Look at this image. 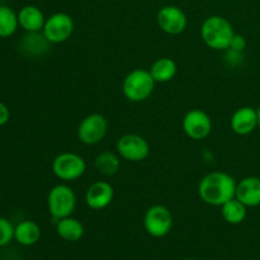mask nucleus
<instances>
[{"mask_svg":"<svg viewBox=\"0 0 260 260\" xmlns=\"http://www.w3.org/2000/svg\"><path fill=\"white\" fill-rule=\"evenodd\" d=\"M236 193V182L231 175L222 172H212L205 175L198 185L201 200L211 206H222L233 200Z\"/></svg>","mask_w":260,"mask_h":260,"instance_id":"1","label":"nucleus"},{"mask_svg":"<svg viewBox=\"0 0 260 260\" xmlns=\"http://www.w3.org/2000/svg\"><path fill=\"white\" fill-rule=\"evenodd\" d=\"M201 36L206 45L212 50H229L235 32L226 18L220 15L208 17L201 27Z\"/></svg>","mask_w":260,"mask_h":260,"instance_id":"2","label":"nucleus"},{"mask_svg":"<svg viewBox=\"0 0 260 260\" xmlns=\"http://www.w3.org/2000/svg\"><path fill=\"white\" fill-rule=\"evenodd\" d=\"M155 88V80L149 70L136 69L127 74L122 83V91L128 101L140 103L149 98Z\"/></svg>","mask_w":260,"mask_h":260,"instance_id":"3","label":"nucleus"},{"mask_svg":"<svg viewBox=\"0 0 260 260\" xmlns=\"http://www.w3.org/2000/svg\"><path fill=\"white\" fill-rule=\"evenodd\" d=\"M48 211L53 220L70 217L76 207V196L66 184H57L50 190L47 197Z\"/></svg>","mask_w":260,"mask_h":260,"instance_id":"4","label":"nucleus"},{"mask_svg":"<svg viewBox=\"0 0 260 260\" xmlns=\"http://www.w3.org/2000/svg\"><path fill=\"white\" fill-rule=\"evenodd\" d=\"M86 162L80 155L74 152H62L53 159L52 172L58 179L71 182L85 173Z\"/></svg>","mask_w":260,"mask_h":260,"instance_id":"5","label":"nucleus"},{"mask_svg":"<svg viewBox=\"0 0 260 260\" xmlns=\"http://www.w3.org/2000/svg\"><path fill=\"white\" fill-rule=\"evenodd\" d=\"M145 230L152 238H164L172 231L173 215L165 206L156 205L146 211L144 217Z\"/></svg>","mask_w":260,"mask_h":260,"instance_id":"6","label":"nucleus"},{"mask_svg":"<svg viewBox=\"0 0 260 260\" xmlns=\"http://www.w3.org/2000/svg\"><path fill=\"white\" fill-rule=\"evenodd\" d=\"M108 131V121L103 114L93 113L86 116L78 127V137L83 144H99Z\"/></svg>","mask_w":260,"mask_h":260,"instance_id":"7","label":"nucleus"},{"mask_svg":"<svg viewBox=\"0 0 260 260\" xmlns=\"http://www.w3.org/2000/svg\"><path fill=\"white\" fill-rule=\"evenodd\" d=\"M74 32L73 18L66 13H55L46 19L42 33L50 43H62Z\"/></svg>","mask_w":260,"mask_h":260,"instance_id":"8","label":"nucleus"},{"mask_svg":"<svg viewBox=\"0 0 260 260\" xmlns=\"http://www.w3.org/2000/svg\"><path fill=\"white\" fill-rule=\"evenodd\" d=\"M117 152L128 161L139 162L146 159L150 154L149 142L139 135H124L117 142Z\"/></svg>","mask_w":260,"mask_h":260,"instance_id":"9","label":"nucleus"},{"mask_svg":"<svg viewBox=\"0 0 260 260\" xmlns=\"http://www.w3.org/2000/svg\"><path fill=\"white\" fill-rule=\"evenodd\" d=\"M156 22L162 32L172 36H177L184 32L188 24L185 13L180 8L174 7V5H167V7L161 8L157 12Z\"/></svg>","mask_w":260,"mask_h":260,"instance_id":"10","label":"nucleus"},{"mask_svg":"<svg viewBox=\"0 0 260 260\" xmlns=\"http://www.w3.org/2000/svg\"><path fill=\"white\" fill-rule=\"evenodd\" d=\"M183 129L192 140H203L212 131V121L206 112L192 109L183 118Z\"/></svg>","mask_w":260,"mask_h":260,"instance_id":"11","label":"nucleus"},{"mask_svg":"<svg viewBox=\"0 0 260 260\" xmlns=\"http://www.w3.org/2000/svg\"><path fill=\"white\" fill-rule=\"evenodd\" d=\"M113 187L108 182L99 180V182L93 183L88 188L85 193V202L91 210H103L111 205V202L113 201Z\"/></svg>","mask_w":260,"mask_h":260,"instance_id":"12","label":"nucleus"},{"mask_svg":"<svg viewBox=\"0 0 260 260\" xmlns=\"http://www.w3.org/2000/svg\"><path fill=\"white\" fill-rule=\"evenodd\" d=\"M258 126V112L253 107H241L231 117V128L236 135L245 136Z\"/></svg>","mask_w":260,"mask_h":260,"instance_id":"13","label":"nucleus"},{"mask_svg":"<svg viewBox=\"0 0 260 260\" xmlns=\"http://www.w3.org/2000/svg\"><path fill=\"white\" fill-rule=\"evenodd\" d=\"M235 198L246 207H256L260 205V178L246 177L236 184Z\"/></svg>","mask_w":260,"mask_h":260,"instance_id":"14","label":"nucleus"},{"mask_svg":"<svg viewBox=\"0 0 260 260\" xmlns=\"http://www.w3.org/2000/svg\"><path fill=\"white\" fill-rule=\"evenodd\" d=\"M18 22L25 32H40L45 25V15L40 8L25 5L18 13Z\"/></svg>","mask_w":260,"mask_h":260,"instance_id":"15","label":"nucleus"},{"mask_svg":"<svg viewBox=\"0 0 260 260\" xmlns=\"http://www.w3.org/2000/svg\"><path fill=\"white\" fill-rule=\"evenodd\" d=\"M41 238V229L35 221L25 220L18 223L14 229V239L23 246L35 245Z\"/></svg>","mask_w":260,"mask_h":260,"instance_id":"16","label":"nucleus"},{"mask_svg":"<svg viewBox=\"0 0 260 260\" xmlns=\"http://www.w3.org/2000/svg\"><path fill=\"white\" fill-rule=\"evenodd\" d=\"M56 231L61 239L74 243L83 238L84 226L80 221L70 216V217L61 218L56 222Z\"/></svg>","mask_w":260,"mask_h":260,"instance_id":"17","label":"nucleus"},{"mask_svg":"<svg viewBox=\"0 0 260 260\" xmlns=\"http://www.w3.org/2000/svg\"><path fill=\"white\" fill-rule=\"evenodd\" d=\"M177 63L173 58L161 57L157 58L150 68V74L154 78L155 83H168L173 80L177 75Z\"/></svg>","mask_w":260,"mask_h":260,"instance_id":"18","label":"nucleus"},{"mask_svg":"<svg viewBox=\"0 0 260 260\" xmlns=\"http://www.w3.org/2000/svg\"><path fill=\"white\" fill-rule=\"evenodd\" d=\"M50 42L43 33L28 32L20 42V48L29 56H41L48 51Z\"/></svg>","mask_w":260,"mask_h":260,"instance_id":"19","label":"nucleus"},{"mask_svg":"<svg viewBox=\"0 0 260 260\" xmlns=\"http://www.w3.org/2000/svg\"><path fill=\"white\" fill-rule=\"evenodd\" d=\"M221 215L226 222L231 225L241 223L246 217V206L241 203L238 198L234 197L233 200L228 201L221 206Z\"/></svg>","mask_w":260,"mask_h":260,"instance_id":"20","label":"nucleus"},{"mask_svg":"<svg viewBox=\"0 0 260 260\" xmlns=\"http://www.w3.org/2000/svg\"><path fill=\"white\" fill-rule=\"evenodd\" d=\"M18 14L7 5H0V38H8L17 30Z\"/></svg>","mask_w":260,"mask_h":260,"instance_id":"21","label":"nucleus"},{"mask_svg":"<svg viewBox=\"0 0 260 260\" xmlns=\"http://www.w3.org/2000/svg\"><path fill=\"white\" fill-rule=\"evenodd\" d=\"M121 161L114 152L103 151L95 157V168L101 174L111 177L119 170Z\"/></svg>","mask_w":260,"mask_h":260,"instance_id":"22","label":"nucleus"},{"mask_svg":"<svg viewBox=\"0 0 260 260\" xmlns=\"http://www.w3.org/2000/svg\"><path fill=\"white\" fill-rule=\"evenodd\" d=\"M15 226L8 218L0 217V248L7 246L14 239Z\"/></svg>","mask_w":260,"mask_h":260,"instance_id":"23","label":"nucleus"},{"mask_svg":"<svg viewBox=\"0 0 260 260\" xmlns=\"http://www.w3.org/2000/svg\"><path fill=\"white\" fill-rule=\"evenodd\" d=\"M246 47V40L241 35H236L234 36L233 41H231V45H230V48L231 50H235V51H239V52H243L244 50H245Z\"/></svg>","mask_w":260,"mask_h":260,"instance_id":"24","label":"nucleus"},{"mask_svg":"<svg viewBox=\"0 0 260 260\" xmlns=\"http://www.w3.org/2000/svg\"><path fill=\"white\" fill-rule=\"evenodd\" d=\"M226 58H228V61L230 65L235 66V65H238V63L241 62V58H243V52H239V51L229 48V52H228V55H226Z\"/></svg>","mask_w":260,"mask_h":260,"instance_id":"25","label":"nucleus"},{"mask_svg":"<svg viewBox=\"0 0 260 260\" xmlns=\"http://www.w3.org/2000/svg\"><path fill=\"white\" fill-rule=\"evenodd\" d=\"M9 118H10L9 108H8L3 102H0V127L7 124L8 122H9Z\"/></svg>","mask_w":260,"mask_h":260,"instance_id":"26","label":"nucleus"},{"mask_svg":"<svg viewBox=\"0 0 260 260\" xmlns=\"http://www.w3.org/2000/svg\"><path fill=\"white\" fill-rule=\"evenodd\" d=\"M256 112H258V126L260 127V107H259V109Z\"/></svg>","mask_w":260,"mask_h":260,"instance_id":"27","label":"nucleus"},{"mask_svg":"<svg viewBox=\"0 0 260 260\" xmlns=\"http://www.w3.org/2000/svg\"><path fill=\"white\" fill-rule=\"evenodd\" d=\"M183 260H194V259H189V258H187V259H183Z\"/></svg>","mask_w":260,"mask_h":260,"instance_id":"28","label":"nucleus"},{"mask_svg":"<svg viewBox=\"0 0 260 260\" xmlns=\"http://www.w3.org/2000/svg\"><path fill=\"white\" fill-rule=\"evenodd\" d=\"M255 260H260V259H255Z\"/></svg>","mask_w":260,"mask_h":260,"instance_id":"29","label":"nucleus"}]
</instances>
